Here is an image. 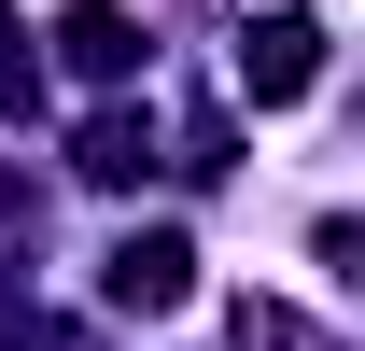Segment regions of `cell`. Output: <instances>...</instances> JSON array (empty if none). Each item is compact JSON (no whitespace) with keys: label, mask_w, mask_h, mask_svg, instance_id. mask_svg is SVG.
<instances>
[{"label":"cell","mask_w":365,"mask_h":351,"mask_svg":"<svg viewBox=\"0 0 365 351\" xmlns=\"http://www.w3.org/2000/svg\"><path fill=\"white\" fill-rule=\"evenodd\" d=\"M309 85H323V14H295V0L253 14V43H239V98H253V113H295Z\"/></svg>","instance_id":"cell-1"},{"label":"cell","mask_w":365,"mask_h":351,"mask_svg":"<svg viewBox=\"0 0 365 351\" xmlns=\"http://www.w3.org/2000/svg\"><path fill=\"white\" fill-rule=\"evenodd\" d=\"M98 295H113V309H140V323H169V309L197 295V253H182V225H140V239H113Z\"/></svg>","instance_id":"cell-2"},{"label":"cell","mask_w":365,"mask_h":351,"mask_svg":"<svg viewBox=\"0 0 365 351\" xmlns=\"http://www.w3.org/2000/svg\"><path fill=\"white\" fill-rule=\"evenodd\" d=\"M56 56L113 85V71H140V29H127V14H113V0H71V14H56Z\"/></svg>","instance_id":"cell-3"},{"label":"cell","mask_w":365,"mask_h":351,"mask_svg":"<svg viewBox=\"0 0 365 351\" xmlns=\"http://www.w3.org/2000/svg\"><path fill=\"white\" fill-rule=\"evenodd\" d=\"M71 169H85V183H140V169H155V113H98Z\"/></svg>","instance_id":"cell-4"},{"label":"cell","mask_w":365,"mask_h":351,"mask_svg":"<svg viewBox=\"0 0 365 351\" xmlns=\"http://www.w3.org/2000/svg\"><path fill=\"white\" fill-rule=\"evenodd\" d=\"M29 98H43V71H29V56H14V29H0V113H29Z\"/></svg>","instance_id":"cell-5"}]
</instances>
